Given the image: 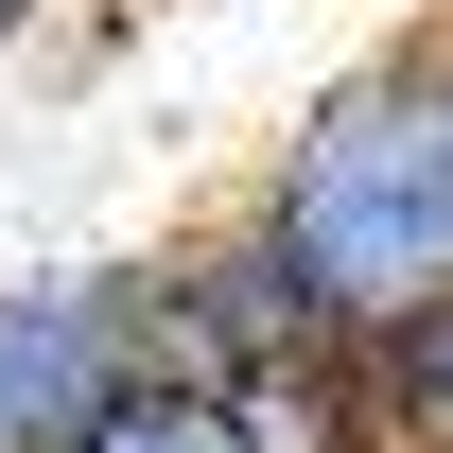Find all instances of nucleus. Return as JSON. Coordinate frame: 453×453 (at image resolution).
Listing matches in <instances>:
<instances>
[{
    "instance_id": "nucleus-1",
    "label": "nucleus",
    "mask_w": 453,
    "mask_h": 453,
    "mask_svg": "<svg viewBox=\"0 0 453 453\" xmlns=\"http://www.w3.org/2000/svg\"><path fill=\"white\" fill-rule=\"evenodd\" d=\"M262 210H280V244L332 280L349 332L453 296V18L384 35L366 70H332V88L296 105V140L262 157Z\"/></svg>"
},
{
    "instance_id": "nucleus-2",
    "label": "nucleus",
    "mask_w": 453,
    "mask_h": 453,
    "mask_svg": "<svg viewBox=\"0 0 453 453\" xmlns=\"http://www.w3.org/2000/svg\"><path fill=\"white\" fill-rule=\"evenodd\" d=\"M122 384H157V280L140 262L0 280V453H70Z\"/></svg>"
},
{
    "instance_id": "nucleus-3",
    "label": "nucleus",
    "mask_w": 453,
    "mask_h": 453,
    "mask_svg": "<svg viewBox=\"0 0 453 453\" xmlns=\"http://www.w3.org/2000/svg\"><path fill=\"white\" fill-rule=\"evenodd\" d=\"M140 280H157V366L174 384H262V366H296V349H349L332 280L280 244L262 192H244L226 226H192V244H157Z\"/></svg>"
},
{
    "instance_id": "nucleus-4",
    "label": "nucleus",
    "mask_w": 453,
    "mask_h": 453,
    "mask_svg": "<svg viewBox=\"0 0 453 453\" xmlns=\"http://www.w3.org/2000/svg\"><path fill=\"white\" fill-rule=\"evenodd\" d=\"M226 418H244V453H384L366 332H349V349H296V366H262V384H226Z\"/></svg>"
},
{
    "instance_id": "nucleus-5",
    "label": "nucleus",
    "mask_w": 453,
    "mask_h": 453,
    "mask_svg": "<svg viewBox=\"0 0 453 453\" xmlns=\"http://www.w3.org/2000/svg\"><path fill=\"white\" fill-rule=\"evenodd\" d=\"M366 401H384V453H453V296L366 332Z\"/></svg>"
},
{
    "instance_id": "nucleus-6",
    "label": "nucleus",
    "mask_w": 453,
    "mask_h": 453,
    "mask_svg": "<svg viewBox=\"0 0 453 453\" xmlns=\"http://www.w3.org/2000/svg\"><path fill=\"white\" fill-rule=\"evenodd\" d=\"M70 453H244V418H226V384H174L157 366V384H122Z\"/></svg>"
},
{
    "instance_id": "nucleus-7",
    "label": "nucleus",
    "mask_w": 453,
    "mask_h": 453,
    "mask_svg": "<svg viewBox=\"0 0 453 453\" xmlns=\"http://www.w3.org/2000/svg\"><path fill=\"white\" fill-rule=\"evenodd\" d=\"M35 18H53V0H0V53H18V35H35Z\"/></svg>"
}]
</instances>
